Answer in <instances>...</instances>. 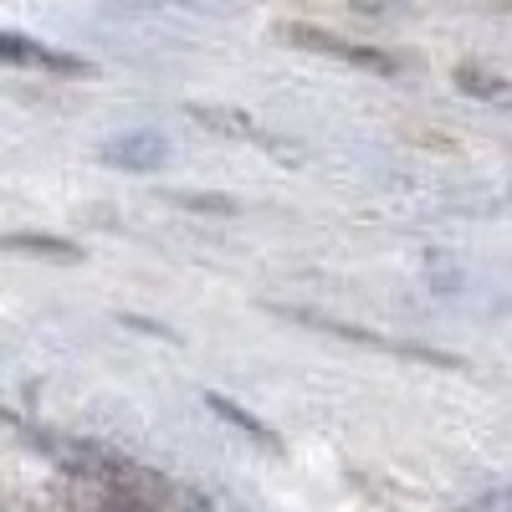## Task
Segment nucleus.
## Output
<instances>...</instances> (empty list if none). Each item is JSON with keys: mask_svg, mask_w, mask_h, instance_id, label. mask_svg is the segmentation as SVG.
<instances>
[{"mask_svg": "<svg viewBox=\"0 0 512 512\" xmlns=\"http://www.w3.org/2000/svg\"><path fill=\"white\" fill-rule=\"evenodd\" d=\"M282 36L292 41V47H303V52H323L333 62H349V67H364V72H379V77H390L395 72V57L390 52H379V47H359V41H344V36H333V31H318V26H282Z\"/></svg>", "mask_w": 512, "mask_h": 512, "instance_id": "obj_1", "label": "nucleus"}, {"mask_svg": "<svg viewBox=\"0 0 512 512\" xmlns=\"http://www.w3.org/2000/svg\"><path fill=\"white\" fill-rule=\"evenodd\" d=\"M169 159V144L164 134H154V128H134V134H118L103 144V164L113 169H134V175H149V169H159Z\"/></svg>", "mask_w": 512, "mask_h": 512, "instance_id": "obj_2", "label": "nucleus"}, {"mask_svg": "<svg viewBox=\"0 0 512 512\" xmlns=\"http://www.w3.org/2000/svg\"><path fill=\"white\" fill-rule=\"evenodd\" d=\"M0 62H11V67L72 72V77L88 72V62H77V57H67V52H52V47H41V41H31V36H11V31H0Z\"/></svg>", "mask_w": 512, "mask_h": 512, "instance_id": "obj_3", "label": "nucleus"}, {"mask_svg": "<svg viewBox=\"0 0 512 512\" xmlns=\"http://www.w3.org/2000/svg\"><path fill=\"white\" fill-rule=\"evenodd\" d=\"M456 88L466 93V98H482V103H507L512 98V82L507 77H497L492 67H456Z\"/></svg>", "mask_w": 512, "mask_h": 512, "instance_id": "obj_4", "label": "nucleus"}, {"mask_svg": "<svg viewBox=\"0 0 512 512\" xmlns=\"http://www.w3.org/2000/svg\"><path fill=\"white\" fill-rule=\"evenodd\" d=\"M0 246H6V251H26V256H47V262H82V246L77 241H62V236L26 231V236H6Z\"/></svg>", "mask_w": 512, "mask_h": 512, "instance_id": "obj_5", "label": "nucleus"}, {"mask_svg": "<svg viewBox=\"0 0 512 512\" xmlns=\"http://www.w3.org/2000/svg\"><path fill=\"white\" fill-rule=\"evenodd\" d=\"M205 405L216 410L221 420H231L236 431H246V436H251L256 446H277V436H272V425H267V420H256V415H251L246 405H236V400H226V395H216V390L205 395Z\"/></svg>", "mask_w": 512, "mask_h": 512, "instance_id": "obj_6", "label": "nucleus"}, {"mask_svg": "<svg viewBox=\"0 0 512 512\" xmlns=\"http://www.w3.org/2000/svg\"><path fill=\"white\" fill-rule=\"evenodd\" d=\"M205 128H216V134H236V139H262L256 134V123L246 118V113H226V108H210V103H195L190 108Z\"/></svg>", "mask_w": 512, "mask_h": 512, "instance_id": "obj_7", "label": "nucleus"}, {"mask_svg": "<svg viewBox=\"0 0 512 512\" xmlns=\"http://www.w3.org/2000/svg\"><path fill=\"white\" fill-rule=\"evenodd\" d=\"M349 6H359V11H369V16H384V11L405 6V0H349Z\"/></svg>", "mask_w": 512, "mask_h": 512, "instance_id": "obj_8", "label": "nucleus"}, {"mask_svg": "<svg viewBox=\"0 0 512 512\" xmlns=\"http://www.w3.org/2000/svg\"><path fill=\"white\" fill-rule=\"evenodd\" d=\"M472 512H512V492H497V497H487V502L472 507Z\"/></svg>", "mask_w": 512, "mask_h": 512, "instance_id": "obj_9", "label": "nucleus"}, {"mask_svg": "<svg viewBox=\"0 0 512 512\" xmlns=\"http://www.w3.org/2000/svg\"><path fill=\"white\" fill-rule=\"evenodd\" d=\"M98 512H144V507H139L134 497H113V502H108V507H98Z\"/></svg>", "mask_w": 512, "mask_h": 512, "instance_id": "obj_10", "label": "nucleus"}, {"mask_svg": "<svg viewBox=\"0 0 512 512\" xmlns=\"http://www.w3.org/2000/svg\"><path fill=\"white\" fill-rule=\"evenodd\" d=\"M190 512H210V507H205V502H190Z\"/></svg>", "mask_w": 512, "mask_h": 512, "instance_id": "obj_11", "label": "nucleus"}]
</instances>
